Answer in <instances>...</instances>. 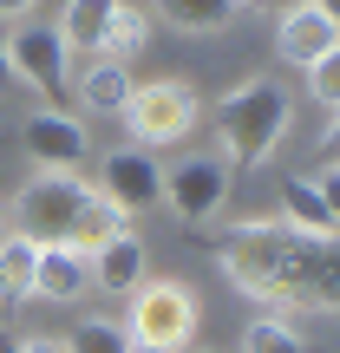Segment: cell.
I'll return each instance as SVG.
<instances>
[{"label": "cell", "mask_w": 340, "mask_h": 353, "mask_svg": "<svg viewBox=\"0 0 340 353\" xmlns=\"http://www.w3.org/2000/svg\"><path fill=\"white\" fill-rule=\"evenodd\" d=\"M314 255L321 242L288 229L281 216H249L223 236L216 262H223V281L242 288L249 301H262L268 314H301L308 307V281H314Z\"/></svg>", "instance_id": "cell-1"}, {"label": "cell", "mask_w": 340, "mask_h": 353, "mask_svg": "<svg viewBox=\"0 0 340 353\" xmlns=\"http://www.w3.org/2000/svg\"><path fill=\"white\" fill-rule=\"evenodd\" d=\"M210 112H216V131H223L229 170H249V164H268V157L281 151V138H288V125H294V92L281 85V79L255 72V79H242L236 92H223Z\"/></svg>", "instance_id": "cell-2"}, {"label": "cell", "mask_w": 340, "mask_h": 353, "mask_svg": "<svg viewBox=\"0 0 340 353\" xmlns=\"http://www.w3.org/2000/svg\"><path fill=\"white\" fill-rule=\"evenodd\" d=\"M197 327H203V307H197V288L190 281L151 275L125 301V334H131L138 353H190L197 347Z\"/></svg>", "instance_id": "cell-3"}, {"label": "cell", "mask_w": 340, "mask_h": 353, "mask_svg": "<svg viewBox=\"0 0 340 353\" xmlns=\"http://www.w3.org/2000/svg\"><path fill=\"white\" fill-rule=\"evenodd\" d=\"M125 144H138V151H170V144L197 138L203 125V99L190 79H144V85H131L125 99Z\"/></svg>", "instance_id": "cell-4"}, {"label": "cell", "mask_w": 340, "mask_h": 353, "mask_svg": "<svg viewBox=\"0 0 340 353\" xmlns=\"http://www.w3.org/2000/svg\"><path fill=\"white\" fill-rule=\"evenodd\" d=\"M86 196H92L86 170H33L20 183V196L7 203V229H20L33 242H66Z\"/></svg>", "instance_id": "cell-5"}, {"label": "cell", "mask_w": 340, "mask_h": 353, "mask_svg": "<svg viewBox=\"0 0 340 353\" xmlns=\"http://www.w3.org/2000/svg\"><path fill=\"white\" fill-rule=\"evenodd\" d=\"M7 72L20 92H33L39 105H66L72 72H66V46L52 20H13L7 26Z\"/></svg>", "instance_id": "cell-6"}, {"label": "cell", "mask_w": 340, "mask_h": 353, "mask_svg": "<svg viewBox=\"0 0 340 353\" xmlns=\"http://www.w3.org/2000/svg\"><path fill=\"white\" fill-rule=\"evenodd\" d=\"M20 151H26V164H39V170H86L92 157H99L92 118L66 112V105H39V112L20 118Z\"/></svg>", "instance_id": "cell-7"}, {"label": "cell", "mask_w": 340, "mask_h": 353, "mask_svg": "<svg viewBox=\"0 0 340 353\" xmlns=\"http://www.w3.org/2000/svg\"><path fill=\"white\" fill-rule=\"evenodd\" d=\"M229 183H236V170H229L223 151H190L164 164V210L183 216V223H210L229 203Z\"/></svg>", "instance_id": "cell-8"}, {"label": "cell", "mask_w": 340, "mask_h": 353, "mask_svg": "<svg viewBox=\"0 0 340 353\" xmlns=\"http://www.w3.org/2000/svg\"><path fill=\"white\" fill-rule=\"evenodd\" d=\"M99 196H112L118 210L131 216H151L164 210V164H157V151H138V144H112V151H99Z\"/></svg>", "instance_id": "cell-9"}, {"label": "cell", "mask_w": 340, "mask_h": 353, "mask_svg": "<svg viewBox=\"0 0 340 353\" xmlns=\"http://www.w3.org/2000/svg\"><path fill=\"white\" fill-rule=\"evenodd\" d=\"M334 46H340V33H334V20L314 7V0H288V7H281V20H275V59L281 65L308 72V65L328 59Z\"/></svg>", "instance_id": "cell-10"}, {"label": "cell", "mask_w": 340, "mask_h": 353, "mask_svg": "<svg viewBox=\"0 0 340 353\" xmlns=\"http://www.w3.org/2000/svg\"><path fill=\"white\" fill-rule=\"evenodd\" d=\"M144 281H151V249H144L138 229H118V236H105L99 249H92V294L131 301Z\"/></svg>", "instance_id": "cell-11"}, {"label": "cell", "mask_w": 340, "mask_h": 353, "mask_svg": "<svg viewBox=\"0 0 340 353\" xmlns=\"http://www.w3.org/2000/svg\"><path fill=\"white\" fill-rule=\"evenodd\" d=\"M92 294V255L72 242H39V268H33V301L72 307Z\"/></svg>", "instance_id": "cell-12"}, {"label": "cell", "mask_w": 340, "mask_h": 353, "mask_svg": "<svg viewBox=\"0 0 340 353\" xmlns=\"http://www.w3.org/2000/svg\"><path fill=\"white\" fill-rule=\"evenodd\" d=\"M255 0H151V26H170V33H190V39H210L223 33L229 20H242Z\"/></svg>", "instance_id": "cell-13"}, {"label": "cell", "mask_w": 340, "mask_h": 353, "mask_svg": "<svg viewBox=\"0 0 340 353\" xmlns=\"http://www.w3.org/2000/svg\"><path fill=\"white\" fill-rule=\"evenodd\" d=\"M131 65H112V59H86L72 79V99H79V118H118L131 99Z\"/></svg>", "instance_id": "cell-14"}, {"label": "cell", "mask_w": 340, "mask_h": 353, "mask_svg": "<svg viewBox=\"0 0 340 353\" xmlns=\"http://www.w3.org/2000/svg\"><path fill=\"white\" fill-rule=\"evenodd\" d=\"M112 13H118V0H66L59 7V46H66V59H92L99 52V39H105V26H112Z\"/></svg>", "instance_id": "cell-15"}, {"label": "cell", "mask_w": 340, "mask_h": 353, "mask_svg": "<svg viewBox=\"0 0 340 353\" xmlns=\"http://www.w3.org/2000/svg\"><path fill=\"white\" fill-rule=\"evenodd\" d=\"M281 223L301 229V236H314V242H334V236H340V223L328 216L314 176H281Z\"/></svg>", "instance_id": "cell-16"}, {"label": "cell", "mask_w": 340, "mask_h": 353, "mask_svg": "<svg viewBox=\"0 0 340 353\" xmlns=\"http://www.w3.org/2000/svg\"><path fill=\"white\" fill-rule=\"evenodd\" d=\"M33 268H39V242L7 229L0 236V307H20L33 301Z\"/></svg>", "instance_id": "cell-17"}, {"label": "cell", "mask_w": 340, "mask_h": 353, "mask_svg": "<svg viewBox=\"0 0 340 353\" xmlns=\"http://www.w3.org/2000/svg\"><path fill=\"white\" fill-rule=\"evenodd\" d=\"M144 46H151V13L131 7V0H118V13H112V26H105V39H99V52H92V59L138 65V59H144Z\"/></svg>", "instance_id": "cell-18"}, {"label": "cell", "mask_w": 340, "mask_h": 353, "mask_svg": "<svg viewBox=\"0 0 340 353\" xmlns=\"http://www.w3.org/2000/svg\"><path fill=\"white\" fill-rule=\"evenodd\" d=\"M59 341H66V353H138L118 314H72V327Z\"/></svg>", "instance_id": "cell-19"}, {"label": "cell", "mask_w": 340, "mask_h": 353, "mask_svg": "<svg viewBox=\"0 0 340 353\" xmlns=\"http://www.w3.org/2000/svg\"><path fill=\"white\" fill-rule=\"evenodd\" d=\"M118 229H131V223H125V210H118L112 196H99V190H92V196L79 203V216H72V236H66V242L92 255V249H99L105 236H118Z\"/></svg>", "instance_id": "cell-20"}, {"label": "cell", "mask_w": 340, "mask_h": 353, "mask_svg": "<svg viewBox=\"0 0 340 353\" xmlns=\"http://www.w3.org/2000/svg\"><path fill=\"white\" fill-rule=\"evenodd\" d=\"M242 353H308V334L288 314H262L242 327Z\"/></svg>", "instance_id": "cell-21"}, {"label": "cell", "mask_w": 340, "mask_h": 353, "mask_svg": "<svg viewBox=\"0 0 340 353\" xmlns=\"http://www.w3.org/2000/svg\"><path fill=\"white\" fill-rule=\"evenodd\" d=\"M308 307H340V236H334V242H321V255H314Z\"/></svg>", "instance_id": "cell-22"}, {"label": "cell", "mask_w": 340, "mask_h": 353, "mask_svg": "<svg viewBox=\"0 0 340 353\" xmlns=\"http://www.w3.org/2000/svg\"><path fill=\"white\" fill-rule=\"evenodd\" d=\"M308 99H314L328 118L340 112V46L328 52V59H314V65H308Z\"/></svg>", "instance_id": "cell-23"}, {"label": "cell", "mask_w": 340, "mask_h": 353, "mask_svg": "<svg viewBox=\"0 0 340 353\" xmlns=\"http://www.w3.org/2000/svg\"><path fill=\"white\" fill-rule=\"evenodd\" d=\"M314 190H321V203H328V216L340 223V164H321L314 170Z\"/></svg>", "instance_id": "cell-24"}, {"label": "cell", "mask_w": 340, "mask_h": 353, "mask_svg": "<svg viewBox=\"0 0 340 353\" xmlns=\"http://www.w3.org/2000/svg\"><path fill=\"white\" fill-rule=\"evenodd\" d=\"M13 353H66L59 334H26V341H13Z\"/></svg>", "instance_id": "cell-25"}, {"label": "cell", "mask_w": 340, "mask_h": 353, "mask_svg": "<svg viewBox=\"0 0 340 353\" xmlns=\"http://www.w3.org/2000/svg\"><path fill=\"white\" fill-rule=\"evenodd\" d=\"M321 164H340V112L328 118V131H321Z\"/></svg>", "instance_id": "cell-26"}, {"label": "cell", "mask_w": 340, "mask_h": 353, "mask_svg": "<svg viewBox=\"0 0 340 353\" xmlns=\"http://www.w3.org/2000/svg\"><path fill=\"white\" fill-rule=\"evenodd\" d=\"M33 13H39V0H0V20H33Z\"/></svg>", "instance_id": "cell-27"}, {"label": "cell", "mask_w": 340, "mask_h": 353, "mask_svg": "<svg viewBox=\"0 0 340 353\" xmlns=\"http://www.w3.org/2000/svg\"><path fill=\"white\" fill-rule=\"evenodd\" d=\"M13 92V72H7V20H0V99Z\"/></svg>", "instance_id": "cell-28"}, {"label": "cell", "mask_w": 340, "mask_h": 353, "mask_svg": "<svg viewBox=\"0 0 340 353\" xmlns=\"http://www.w3.org/2000/svg\"><path fill=\"white\" fill-rule=\"evenodd\" d=\"M314 7L328 13V20H334V33H340V0H314Z\"/></svg>", "instance_id": "cell-29"}, {"label": "cell", "mask_w": 340, "mask_h": 353, "mask_svg": "<svg viewBox=\"0 0 340 353\" xmlns=\"http://www.w3.org/2000/svg\"><path fill=\"white\" fill-rule=\"evenodd\" d=\"M0 236H7V203H0Z\"/></svg>", "instance_id": "cell-30"}, {"label": "cell", "mask_w": 340, "mask_h": 353, "mask_svg": "<svg viewBox=\"0 0 340 353\" xmlns=\"http://www.w3.org/2000/svg\"><path fill=\"white\" fill-rule=\"evenodd\" d=\"M255 7H268V0H255ZM281 7H288V0H281Z\"/></svg>", "instance_id": "cell-31"}]
</instances>
